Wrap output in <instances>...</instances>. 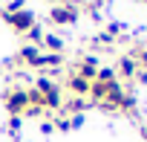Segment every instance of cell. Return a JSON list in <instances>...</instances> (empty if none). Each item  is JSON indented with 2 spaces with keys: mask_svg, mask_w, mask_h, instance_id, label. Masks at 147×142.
<instances>
[{
  "mask_svg": "<svg viewBox=\"0 0 147 142\" xmlns=\"http://www.w3.org/2000/svg\"><path fill=\"white\" fill-rule=\"evenodd\" d=\"M20 61L29 64V67H43V61H40V49H38L35 44H29V46L20 49Z\"/></svg>",
  "mask_w": 147,
  "mask_h": 142,
  "instance_id": "7",
  "label": "cell"
},
{
  "mask_svg": "<svg viewBox=\"0 0 147 142\" xmlns=\"http://www.w3.org/2000/svg\"><path fill=\"white\" fill-rule=\"evenodd\" d=\"M95 81H104V84L115 81V70H110V67H98V73H95Z\"/></svg>",
  "mask_w": 147,
  "mask_h": 142,
  "instance_id": "13",
  "label": "cell"
},
{
  "mask_svg": "<svg viewBox=\"0 0 147 142\" xmlns=\"http://www.w3.org/2000/svg\"><path fill=\"white\" fill-rule=\"evenodd\" d=\"M90 96H92L95 102H104V96H107V84H104V81H92V84H90Z\"/></svg>",
  "mask_w": 147,
  "mask_h": 142,
  "instance_id": "11",
  "label": "cell"
},
{
  "mask_svg": "<svg viewBox=\"0 0 147 142\" xmlns=\"http://www.w3.org/2000/svg\"><path fill=\"white\" fill-rule=\"evenodd\" d=\"M55 87H58V84H55L49 76H40V79L35 81V90H38V93H49V90H55Z\"/></svg>",
  "mask_w": 147,
  "mask_h": 142,
  "instance_id": "12",
  "label": "cell"
},
{
  "mask_svg": "<svg viewBox=\"0 0 147 142\" xmlns=\"http://www.w3.org/2000/svg\"><path fill=\"white\" fill-rule=\"evenodd\" d=\"M3 20H6L15 32H23V35H26V32L38 23V20H35V12H29L26 6H23L20 12H3Z\"/></svg>",
  "mask_w": 147,
  "mask_h": 142,
  "instance_id": "2",
  "label": "cell"
},
{
  "mask_svg": "<svg viewBox=\"0 0 147 142\" xmlns=\"http://www.w3.org/2000/svg\"><path fill=\"white\" fill-rule=\"evenodd\" d=\"M9 133H20V116H12L9 119Z\"/></svg>",
  "mask_w": 147,
  "mask_h": 142,
  "instance_id": "19",
  "label": "cell"
},
{
  "mask_svg": "<svg viewBox=\"0 0 147 142\" xmlns=\"http://www.w3.org/2000/svg\"><path fill=\"white\" fill-rule=\"evenodd\" d=\"M3 102H6V110H9L12 116H20V113L29 110V90H23V87H12V90H6Z\"/></svg>",
  "mask_w": 147,
  "mask_h": 142,
  "instance_id": "1",
  "label": "cell"
},
{
  "mask_svg": "<svg viewBox=\"0 0 147 142\" xmlns=\"http://www.w3.org/2000/svg\"><path fill=\"white\" fill-rule=\"evenodd\" d=\"M49 20L58 23V26L75 23V20H78V6H72V3H55V6L49 9Z\"/></svg>",
  "mask_w": 147,
  "mask_h": 142,
  "instance_id": "3",
  "label": "cell"
},
{
  "mask_svg": "<svg viewBox=\"0 0 147 142\" xmlns=\"http://www.w3.org/2000/svg\"><path fill=\"white\" fill-rule=\"evenodd\" d=\"M95 73H98V58H95V55H87V58L78 64V76L87 79V81H95Z\"/></svg>",
  "mask_w": 147,
  "mask_h": 142,
  "instance_id": "4",
  "label": "cell"
},
{
  "mask_svg": "<svg viewBox=\"0 0 147 142\" xmlns=\"http://www.w3.org/2000/svg\"><path fill=\"white\" fill-rule=\"evenodd\" d=\"M58 130H69V119H58V122H52Z\"/></svg>",
  "mask_w": 147,
  "mask_h": 142,
  "instance_id": "20",
  "label": "cell"
},
{
  "mask_svg": "<svg viewBox=\"0 0 147 142\" xmlns=\"http://www.w3.org/2000/svg\"><path fill=\"white\" fill-rule=\"evenodd\" d=\"M118 110H124V113H136V96H133V93H127V96L121 99Z\"/></svg>",
  "mask_w": 147,
  "mask_h": 142,
  "instance_id": "15",
  "label": "cell"
},
{
  "mask_svg": "<svg viewBox=\"0 0 147 142\" xmlns=\"http://www.w3.org/2000/svg\"><path fill=\"white\" fill-rule=\"evenodd\" d=\"M43 107H49V110H61L63 107V96H61L58 87L49 90V93H43Z\"/></svg>",
  "mask_w": 147,
  "mask_h": 142,
  "instance_id": "8",
  "label": "cell"
},
{
  "mask_svg": "<svg viewBox=\"0 0 147 142\" xmlns=\"http://www.w3.org/2000/svg\"><path fill=\"white\" fill-rule=\"evenodd\" d=\"M136 73H138L136 58H133V55H121V58H118V76H124V79H136Z\"/></svg>",
  "mask_w": 147,
  "mask_h": 142,
  "instance_id": "6",
  "label": "cell"
},
{
  "mask_svg": "<svg viewBox=\"0 0 147 142\" xmlns=\"http://www.w3.org/2000/svg\"><path fill=\"white\" fill-rule=\"evenodd\" d=\"M40 130H43V133H52V130H55V125H52V122H43V125H40Z\"/></svg>",
  "mask_w": 147,
  "mask_h": 142,
  "instance_id": "22",
  "label": "cell"
},
{
  "mask_svg": "<svg viewBox=\"0 0 147 142\" xmlns=\"http://www.w3.org/2000/svg\"><path fill=\"white\" fill-rule=\"evenodd\" d=\"M40 61H43V67H61L63 64V58L58 52H46V55H40Z\"/></svg>",
  "mask_w": 147,
  "mask_h": 142,
  "instance_id": "14",
  "label": "cell"
},
{
  "mask_svg": "<svg viewBox=\"0 0 147 142\" xmlns=\"http://www.w3.org/2000/svg\"><path fill=\"white\" fill-rule=\"evenodd\" d=\"M63 107H66V110H69L72 116H75V113H84V110H87L90 104H87V99H81V96H72V99H69V102H66Z\"/></svg>",
  "mask_w": 147,
  "mask_h": 142,
  "instance_id": "9",
  "label": "cell"
},
{
  "mask_svg": "<svg viewBox=\"0 0 147 142\" xmlns=\"http://www.w3.org/2000/svg\"><path fill=\"white\" fill-rule=\"evenodd\" d=\"M133 58H136V64H138V70H147V46H144V49H141V46H138V49H136V55H133Z\"/></svg>",
  "mask_w": 147,
  "mask_h": 142,
  "instance_id": "17",
  "label": "cell"
},
{
  "mask_svg": "<svg viewBox=\"0 0 147 142\" xmlns=\"http://www.w3.org/2000/svg\"><path fill=\"white\" fill-rule=\"evenodd\" d=\"M141 136H144V139H147V128H144V130H141Z\"/></svg>",
  "mask_w": 147,
  "mask_h": 142,
  "instance_id": "23",
  "label": "cell"
},
{
  "mask_svg": "<svg viewBox=\"0 0 147 142\" xmlns=\"http://www.w3.org/2000/svg\"><path fill=\"white\" fill-rule=\"evenodd\" d=\"M43 44L49 46V52H58V55L63 49V38H58V35H43Z\"/></svg>",
  "mask_w": 147,
  "mask_h": 142,
  "instance_id": "10",
  "label": "cell"
},
{
  "mask_svg": "<svg viewBox=\"0 0 147 142\" xmlns=\"http://www.w3.org/2000/svg\"><path fill=\"white\" fill-rule=\"evenodd\" d=\"M26 38H29V41H32V44L38 46V44H43V29H40L38 23H35V26H32V29L26 32Z\"/></svg>",
  "mask_w": 147,
  "mask_h": 142,
  "instance_id": "16",
  "label": "cell"
},
{
  "mask_svg": "<svg viewBox=\"0 0 147 142\" xmlns=\"http://www.w3.org/2000/svg\"><path fill=\"white\" fill-rule=\"evenodd\" d=\"M136 79H138V81L147 87V70H138V73H136Z\"/></svg>",
  "mask_w": 147,
  "mask_h": 142,
  "instance_id": "21",
  "label": "cell"
},
{
  "mask_svg": "<svg viewBox=\"0 0 147 142\" xmlns=\"http://www.w3.org/2000/svg\"><path fill=\"white\" fill-rule=\"evenodd\" d=\"M90 84H92V81H87V79H81L78 73H72V76L66 79V87H69L72 93H75V96H81V99H84V96L90 93Z\"/></svg>",
  "mask_w": 147,
  "mask_h": 142,
  "instance_id": "5",
  "label": "cell"
},
{
  "mask_svg": "<svg viewBox=\"0 0 147 142\" xmlns=\"http://www.w3.org/2000/svg\"><path fill=\"white\" fill-rule=\"evenodd\" d=\"M81 125H84V113H75V116L69 119V130H75V128H81Z\"/></svg>",
  "mask_w": 147,
  "mask_h": 142,
  "instance_id": "18",
  "label": "cell"
}]
</instances>
